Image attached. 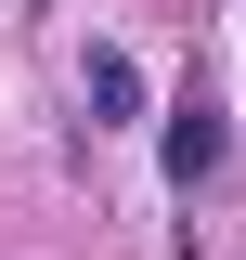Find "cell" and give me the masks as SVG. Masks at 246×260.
<instances>
[{"label":"cell","instance_id":"cell-1","mask_svg":"<svg viewBox=\"0 0 246 260\" xmlns=\"http://www.w3.org/2000/svg\"><path fill=\"white\" fill-rule=\"evenodd\" d=\"M169 182H182V195H194V182H220V117H208V91L169 117Z\"/></svg>","mask_w":246,"mask_h":260},{"label":"cell","instance_id":"cell-2","mask_svg":"<svg viewBox=\"0 0 246 260\" xmlns=\"http://www.w3.org/2000/svg\"><path fill=\"white\" fill-rule=\"evenodd\" d=\"M91 104H104V117H143V65H130V52H91Z\"/></svg>","mask_w":246,"mask_h":260}]
</instances>
